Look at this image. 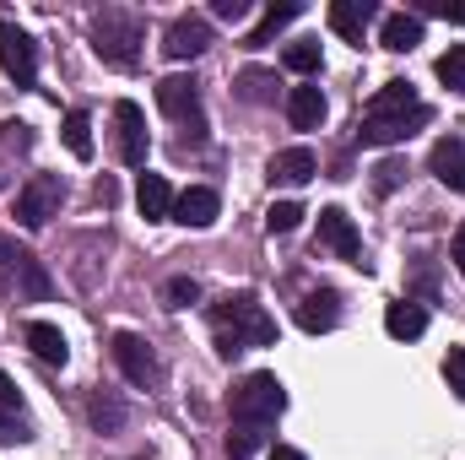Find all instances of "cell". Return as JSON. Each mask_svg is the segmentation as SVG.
<instances>
[{
  "instance_id": "6da1fadb",
  "label": "cell",
  "mask_w": 465,
  "mask_h": 460,
  "mask_svg": "<svg viewBox=\"0 0 465 460\" xmlns=\"http://www.w3.org/2000/svg\"><path fill=\"white\" fill-rule=\"evenodd\" d=\"M212 325H217V352L238 357L249 346H271L276 342V320L265 315V304L254 293H228L217 309H212Z\"/></svg>"
},
{
  "instance_id": "7a4b0ae2",
  "label": "cell",
  "mask_w": 465,
  "mask_h": 460,
  "mask_svg": "<svg viewBox=\"0 0 465 460\" xmlns=\"http://www.w3.org/2000/svg\"><path fill=\"white\" fill-rule=\"evenodd\" d=\"M141 38H146V27H141L135 11L104 5V11L93 16V49H98V60L114 65V71H135V65H141Z\"/></svg>"
},
{
  "instance_id": "3957f363",
  "label": "cell",
  "mask_w": 465,
  "mask_h": 460,
  "mask_svg": "<svg viewBox=\"0 0 465 460\" xmlns=\"http://www.w3.org/2000/svg\"><path fill=\"white\" fill-rule=\"evenodd\" d=\"M232 423H243V428H271L282 412H287V385L276 379V374H249V379H238V390H232Z\"/></svg>"
},
{
  "instance_id": "277c9868",
  "label": "cell",
  "mask_w": 465,
  "mask_h": 460,
  "mask_svg": "<svg viewBox=\"0 0 465 460\" xmlns=\"http://www.w3.org/2000/svg\"><path fill=\"white\" fill-rule=\"evenodd\" d=\"M157 109L168 119H179V125L190 130V141L206 135V115H201V87H195V76H163V82H157Z\"/></svg>"
},
{
  "instance_id": "5b68a950",
  "label": "cell",
  "mask_w": 465,
  "mask_h": 460,
  "mask_svg": "<svg viewBox=\"0 0 465 460\" xmlns=\"http://www.w3.org/2000/svg\"><path fill=\"white\" fill-rule=\"evenodd\" d=\"M60 201H65L60 174H33V179L16 190V223H22V228H44V223L60 212Z\"/></svg>"
},
{
  "instance_id": "8992f818",
  "label": "cell",
  "mask_w": 465,
  "mask_h": 460,
  "mask_svg": "<svg viewBox=\"0 0 465 460\" xmlns=\"http://www.w3.org/2000/svg\"><path fill=\"white\" fill-rule=\"evenodd\" d=\"M422 125H433V109H428V104H417V109H406V115H362L357 141H362V146H395V141H411Z\"/></svg>"
},
{
  "instance_id": "52a82bcc",
  "label": "cell",
  "mask_w": 465,
  "mask_h": 460,
  "mask_svg": "<svg viewBox=\"0 0 465 460\" xmlns=\"http://www.w3.org/2000/svg\"><path fill=\"white\" fill-rule=\"evenodd\" d=\"M0 65H5V76H11L16 87H33V82H38V44H33L11 16H0Z\"/></svg>"
},
{
  "instance_id": "ba28073f",
  "label": "cell",
  "mask_w": 465,
  "mask_h": 460,
  "mask_svg": "<svg viewBox=\"0 0 465 460\" xmlns=\"http://www.w3.org/2000/svg\"><path fill=\"white\" fill-rule=\"evenodd\" d=\"M0 276H11L16 293H27V298H49V276H44V265H38L33 249H22L16 238H0Z\"/></svg>"
},
{
  "instance_id": "9c48e42d",
  "label": "cell",
  "mask_w": 465,
  "mask_h": 460,
  "mask_svg": "<svg viewBox=\"0 0 465 460\" xmlns=\"http://www.w3.org/2000/svg\"><path fill=\"white\" fill-rule=\"evenodd\" d=\"M206 44H212V22L195 16V11L173 16L168 33H163V55H168V60H195V55H206Z\"/></svg>"
},
{
  "instance_id": "30bf717a",
  "label": "cell",
  "mask_w": 465,
  "mask_h": 460,
  "mask_svg": "<svg viewBox=\"0 0 465 460\" xmlns=\"http://www.w3.org/2000/svg\"><path fill=\"white\" fill-rule=\"evenodd\" d=\"M114 363L124 368V379H130V385H141V390L163 379V368H157V352L141 342L135 331H119V336H114Z\"/></svg>"
},
{
  "instance_id": "8fae6325",
  "label": "cell",
  "mask_w": 465,
  "mask_h": 460,
  "mask_svg": "<svg viewBox=\"0 0 465 460\" xmlns=\"http://www.w3.org/2000/svg\"><path fill=\"white\" fill-rule=\"evenodd\" d=\"M114 125H119V157H124L130 168H146V152H152V141H146V115H141L130 98H119Z\"/></svg>"
},
{
  "instance_id": "7c38bea8",
  "label": "cell",
  "mask_w": 465,
  "mask_h": 460,
  "mask_svg": "<svg viewBox=\"0 0 465 460\" xmlns=\"http://www.w3.org/2000/svg\"><path fill=\"white\" fill-rule=\"evenodd\" d=\"M320 238H325L347 265H362V271H368V260H362V233H357V223H351L341 206H325V212H320Z\"/></svg>"
},
{
  "instance_id": "4fadbf2b",
  "label": "cell",
  "mask_w": 465,
  "mask_h": 460,
  "mask_svg": "<svg viewBox=\"0 0 465 460\" xmlns=\"http://www.w3.org/2000/svg\"><path fill=\"white\" fill-rule=\"evenodd\" d=\"M428 174L439 185H450L455 195H465V135H439L428 152Z\"/></svg>"
},
{
  "instance_id": "5bb4252c",
  "label": "cell",
  "mask_w": 465,
  "mask_h": 460,
  "mask_svg": "<svg viewBox=\"0 0 465 460\" xmlns=\"http://www.w3.org/2000/svg\"><path fill=\"white\" fill-rule=\"evenodd\" d=\"M314 174H320V157H314V146H287V152H276V157L265 163V179H271V185H287V190L309 185Z\"/></svg>"
},
{
  "instance_id": "9a60e30c",
  "label": "cell",
  "mask_w": 465,
  "mask_h": 460,
  "mask_svg": "<svg viewBox=\"0 0 465 460\" xmlns=\"http://www.w3.org/2000/svg\"><path fill=\"white\" fill-rule=\"evenodd\" d=\"M217 212H223V201H217L212 185H190V190L173 195V223H184V228H212Z\"/></svg>"
},
{
  "instance_id": "2e32d148",
  "label": "cell",
  "mask_w": 465,
  "mask_h": 460,
  "mask_svg": "<svg viewBox=\"0 0 465 460\" xmlns=\"http://www.w3.org/2000/svg\"><path fill=\"white\" fill-rule=\"evenodd\" d=\"M298 325H303L309 336H325V331H336V325H341V298H336L331 287H314V293H303V304H298Z\"/></svg>"
},
{
  "instance_id": "e0dca14e",
  "label": "cell",
  "mask_w": 465,
  "mask_h": 460,
  "mask_svg": "<svg viewBox=\"0 0 465 460\" xmlns=\"http://www.w3.org/2000/svg\"><path fill=\"white\" fill-rule=\"evenodd\" d=\"M325 16H331V33H341L347 44L362 49V33H368V22L379 16V5H373V0H331Z\"/></svg>"
},
{
  "instance_id": "ac0fdd59",
  "label": "cell",
  "mask_w": 465,
  "mask_h": 460,
  "mask_svg": "<svg viewBox=\"0 0 465 460\" xmlns=\"http://www.w3.org/2000/svg\"><path fill=\"white\" fill-rule=\"evenodd\" d=\"M379 44H384L390 55H411V49L422 44V16H417V11H390V16H379Z\"/></svg>"
},
{
  "instance_id": "d6986e66",
  "label": "cell",
  "mask_w": 465,
  "mask_h": 460,
  "mask_svg": "<svg viewBox=\"0 0 465 460\" xmlns=\"http://www.w3.org/2000/svg\"><path fill=\"white\" fill-rule=\"evenodd\" d=\"M325 115H331V104H325V93H320L314 82H303V87L287 93V119H292V130H320Z\"/></svg>"
},
{
  "instance_id": "ffe728a7",
  "label": "cell",
  "mask_w": 465,
  "mask_h": 460,
  "mask_svg": "<svg viewBox=\"0 0 465 460\" xmlns=\"http://www.w3.org/2000/svg\"><path fill=\"white\" fill-rule=\"evenodd\" d=\"M22 342L33 346V357H38V363H54V368H65V357H71L65 331H60V325H49V320H27V325H22Z\"/></svg>"
},
{
  "instance_id": "44dd1931",
  "label": "cell",
  "mask_w": 465,
  "mask_h": 460,
  "mask_svg": "<svg viewBox=\"0 0 465 460\" xmlns=\"http://www.w3.org/2000/svg\"><path fill=\"white\" fill-rule=\"evenodd\" d=\"M135 206H141L146 223H168V217H173V185H168L163 174H141V185H135Z\"/></svg>"
},
{
  "instance_id": "7402d4cb",
  "label": "cell",
  "mask_w": 465,
  "mask_h": 460,
  "mask_svg": "<svg viewBox=\"0 0 465 460\" xmlns=\"http://www.w3.org/2000/svg\"><path fill=\"white\" fill-rule=\"evenodd\" d=\"M384 331H390L395 342H417V336L428 331V309L411 304V298H395V304L384 309Z\"/></svg>"
},
{
  "instance_id": "603a6c76",
  "label": "cell",
  "mask_w": 465,
  "mask_h": 460,
  "mask_svg": "<svg viewBox=\"0 0 465 460\" xmlns=\"http://www.w3.org/2000/svg\"><path fill=\"white\" fill-rule=\"evenodd\" d=\"M298 16H303V5H298V0H282V5H265V16H260V27H254V33L243 38V49H265V44H271V38H276V33L287 27V22H298Z\"/></svg>"
},
{
  "instance_id": "cb8c5ba5",
  "label": "cell",
  "mask_w": 465,
  "mask_h": 460,
  "mask_svg": "<svg viewBox=\"0 0 465 460\" xmlns=\"http://www.w3.org/2000/svg\"><path fill=\"white\" fill-rule=\"evenodd\" d=\"M406 109H417V87L411 82H384L368 98V115H406Z\"/></svg>"
},
{
  "instance_id": "d4e9b609",
  "label": "cell",
  "mask_w": 465,
  "mask_h": 460,
  "mask_svg": "<svg viewBox=\"0 0 465 460\" xmlns=\"http://www.w3.org/2000/svg\"><path fill=\"white\" fill-rule=\"evenodd\" d=\"M60 135H65V146H71V157H93V119H87V109H71V115L60 119Z\"/></svg>"
},
{
  "instance_id": "484cf974",
  "label": "cell",
  "mask_w": 465,
  "mask_h": 460,
  "mask_svg": "<svg viewBox=\"0 0 465 460\" xmlns=\"http://www.w3.org/2000/svg\"><path fill=\"white\" fill-rule=\"evenodd\" d=\"M282 60H287V71H298V76H314V71H320V38H292Z\"/></svg>"
},
{
  "instance_id": "4316f807",
  "label": "cell",
  "mask_w": 465,
  "mask_h": 460,
  "mask_svg": "<svg viewBox=\"0 0 465 460\" xmlns=\"http://www.w3.org/2000/svg\"><path fill=\"white\" fill-rule=\"evenodd\" d=\"M238 98L243 104H276V76L271 71H243L238 76Z\"/></svg>"
},
{
  "instance_id": "83f0119b",
  "label": "cell",
  "mask_w": 465,
  "mask_h": 460,
  "mask_svg": "<svg viewBox=\"0 0 465 460\" xmlns=\"http://www.w3.org/2000/svg\"><path fill=\"white\" fill-rule=\"evenodd\" d=\"M439 82L455 87V93H465V44H455V49L439 55Z\"/></svg>"
},
{
  "instance_id": "f1b7e54d",
  "label": "cell",
  "mask_w": 465,
  "mask_h": 460,
  "mask_svg": "<svg viewBox=\"0 0 465 460\" xmlns=\"http://www.w3.org/2000/svg\"><path fill=\"white\" fill-rule=\"evenodd\" d=\"M163 298H168V309H190V304H201V282L195 276H173L163 287Z\"/></svg>"
},
{
  "instance_id": "f546056e",
  "label": "cell",
  "mask_w": 465,
  "mask_h": 460,
  "mask_svg": "<svg viewBox=\"0 0 465 460\" xmlns=\"http://www.w3.org/2000/svg\"><path fill=\"white\" fill-rule=\"evenodd\" d=\"M260 445H265V428H243V423H238V428L228 434V455L232 460H249Z\"/></svg>"
},
{
  "instance_id": "4dcf8cb0",
  "label": "cell",
  "mask_w": 465,
  "mask_h": 460,
  "mask_svg": "<svg viewBox=\"0 0 465 460\" xmlns=\"http://www.w3.org/2000/svg\"><path fill=\"white\" fill-rule=\"evenodd\" d=\"M298 223H303V206H298V201H276V206L265 212V228L271 233H292Z\"/></svg>"
},
{
  "instance_id": "1f68e13d",
  "label": "cell",
  "mask_w": 465,
  "mask_h": 460,
  "mask_svg": "<svg viewBox=\"0 0 465 460\" xmlns=\"http://www.w3.org/2000/svg\"><path fill=\"white\" fill-rule=\"evenodd\" d=\"M27 146H33V130L22 119H5L0 125V152H27Z\"/></svg>"
},
{
  "instance_id": "d6a6232c",
  "label": "cell",
  "mask_w": 465,
  "mask_h": 460,
  "mask_svg": "<svg viewBox=\"0 0 465 460\" xmlns=\"http://www.w3.org/2000/svg\"><path fill=\"white\" fill-rule=\"evenodd\" d=\"M401 179H406V163H401V157H384V163L373 168V190H379V195H390Z\"/></svg>"
},
{
  "instance_id": "836d02e7",
  "label": "cell",
  "mask_w": 465,
  "mask_h": 460,
  "mask_svg": "<svg viewBox=\"0 0 465 460\" xmlns=\"http://www.w3.org/2000/svg\"><path fill=\"white\" fill-rule=\"evenodd\" d=\"M444 379H450V390L465 401V346H450L444 352Z\"/></svg>"
},
{
  "instance_id": "e575fe53",
  "label": "cell",
  "mask_w": 465,
  "mask_h": 460,
  "mask_svg": "<svg viewBox=\"0 0 465 460\" xmlns=\"http://www.w3.org/2000/svg\"><path fill=\"white\" fill-rule=\"evenodd\" d=\"M93 423L98 428H119L124 423V406H119L114 395H93Z\"/></svg>"
},
{
  "instance_id": "d590c367",
  "label": "cell",
  "mask_w": 465,
  "mask_h": 460,
  "mask_svg": "<svg viewBox=\"0 0 465 460\" xmlns=\"http://www.w3.org/2000/svg\"><path fill=\"white\" fill-rule=\"evenodd\" d=\"M212 16H223V22H243V16H249V0H217Z\"/></svg>"
},
{
  "instance_id": "8d00e7d4",
  "label": "cell",
  "mask_w": 465,
  "mask_h": 460,
  "mask_svg": "<svg viewBox=\"0 0 465 460\" xmlns=\"http://www.w3.org/2000/svg\"><path fill=\"white\" fill-rule=\"evenodd\" d=\"M450 260H455V271L465 276V223L455 228V238H450Z\"/></svg>"
},
{
  "instance_id": "74e56055",
  "label": "cell",
  "mask_w": 465,
  "mask_h": 460,
  "mask_svg": "<svg viewBox=\"0 0 465 460\" xmlns=\"http://www.w3.org/2000/svg\"><path fill=\"white\" fill-rule=\"evenodd\" d=\"M93 195H98L104 206H114V201H119V185H114V179H109V174H104V179L93 185Z\"/></svg>"
},
{
  "instance_id": "f35d334b",
  "label": "cell",
  "mask_w": 465,
  "mask_h": 460,
  "mask_svg": "<svg viewBox=\"0 0 465 460\" xmlns=\"http://www.w3.org/2000/svg\"><path fill=\"white\" fill-rule=\"evenodd\" d=\"M0 406H22V395H16V385H11L5 368H0Z\"/></svg>"
},
{
  "instance_id": "ab89813d",
  "label": "cell",
  "mask_w": 465,
  "mask_h": 460,
  "mask_svg": "<svg viewBox=\"0 0 465 460\" xmlns=\"http://www.w3.org/2000/svg\"><path fill=\"white\" fill-rule=\"evenodd\" d=\"M265 460H309V455H303V450H292V445H271Z\"/></svg>"
},
{
  "instance_id": "60d3db41",
  "label": "cell",
  "mask_w": 465,
  "mask_h": 460,
  "mask_svg": "<svg viewBox=\"0 0 465 460\" xmlns=\"http://www.w3.org/2000/svg\"><path fill=\"white\" fill-rule=\"evenodd\" d=\"M428 11H439L444 22H460V27H465V5H428Z\"/></svg>"
},
{
  "instance_id": "b9f144b4",
  "label": "cell",
  "mask_w": 465,
  "mask_h": 460,
  "mask_svg": "<svg viewBox=\"0 0 465 460\" xmlns=\"http://www.w3.org/2000/svg\"><path fill=\"white\" fill-rule=\"evenodd\" d=\"M0 439H27V434L16 428V417H5V412H0Z\"/></svg>"
}]
</instances>
